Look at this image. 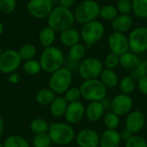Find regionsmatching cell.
I'll list each match as a JSON object with an SVG mask.
<instances>
[{
  "mask_svg": "<svg viewBox=\"0 0 147 147\" xmlns=\"http://www.w3.org/2000/svg\"><path fill=\"white\" fill-rule=\"evenodd\" d=\"M75 22L74 13L71 9L60 5L55 6L47 17V26L59 33L72 28Z\"/></svg>",
  "mask_w": 147,
  "mask_h": 147,
  "instance_id": "6da1fadb",
  "label": "cell"
},
{
  "mask_svg": "<svg viewBox=\"0 0 147 147\" xmlns=\"http://www.w3.org/2000/svg\"><path fill=\"white\" fill-rule=\"evenodd\" d=\"M39 61L42 71L46 73L51 74L64 67L65 58L60 48L55 46H52L44 48Z\"/></svg>",
  "mask_w": 147,
  "mask_h": 147,
  "instance_id": "7a4b0ae2",
  "label": "cell"
},
{
  "mask_svg": "<svg viewBox=\"0 0 147 147\" xmlns=\"http://www.w3.org/2000/svg\"><path fill=\"white\" fill-rule=\"evenodd\" d=\"M53 144L64 146L75 140L76 132L67 122H54L49 125L47 132Z\"/></svg>",
  "mask_w": 147,
  "mask_h": 147,
  "instance_id": "3957f363",
  "label": "cell"
},
{
  "mask_svg": "<svg viewBox=\"0 0 147 147\" xmlns=\"http://www.w3.org/2000/svg\"><path fill=\"white\" fill-rule=\"evenodd\" d=\"M79 89L82 97L89 102H102L107 97L108 89L99 78L84 80Z\"/></svg>",
  "mask_w": 147,
  "mask_h": 147,
  "instance_id": "277c9868",
  "label": "cell"
},
{
  "mask_svg": "<svg viewBox=\"0 0 147 147\" xmlns=\"http://www.w3.org/2000/svg\"><path fill=\"white\" fill-rule=\"evenodd\" d=\"M72 79V72L64 66L51 73L48 80V85L56 95L61 96L64 95L65 92L71 86Z\"/></svg>",
  "mask_w": 147,
  "mask_h": 147,
  "instance_id": "5b68a950",
  "label": "cell"
},
{
  "mask_svg": "<svg viewBox=\"0 0 147 147\" xmlns=\"http://www.w3.org/2000/svg\"><path fill=\"white\" fill-rule=\"evenodd\" d=\"M105 34V27L102 22L94 20L83 25L80 30L81 40L84 42L86 48H90L99 42Z\"/></svg>",
  "mask_w": 147,
  "mask_h": 147,
  "instance_id": "8992f818",
  "label": "cell"
},
{
  "mask_svg": "<svg viewBox=\"0 0 147 147\" xmlns=\"http://www.w3.org/2000/svg\"><path fill=\"white\" fill-rule=\"evenodd\" d=\"M100 5L95 0H84L76 8L74 13L75 21L79 24H85L100 16Z\"/></svg>",
  "mask_w": 147,
  "mask_h": 147,
  "instance_id": "52a82bcc",
  "label": "cell"
},
{
  "mask_svg": "<svg viewBox=\"0 0 147 147\" xmlns=\"http://www.w3.org/2000/svg\"><path fill=\"white\" fill-rule=\"evenodd\" d=\"M103 63L96 57L84 58L80 61L78 72L80 78L84 80H90L99 78L103 71Z\"/></svg>",
  "mask_w": 147,
  "mask_h": 147,
  "instance_id": "ba28073f",
  "label": "cell"
},
{
  "mask_svg": "<svg viewBox=\"0 0 147 147\" xmlns=\"http://www.w3.org/2000/svg\"><path fill=\"white\" fill-rule=\"evenodd\" d=\"M22 63L18 51L7 49L0 55V72L9 75L17 71Z\"/></svg>",
  "mask_w": 147,
  "mask_h": 147,
  "instance_id": "9c48e42d",
  "label": "cell"
},
{
  "mask_svg": "<svg viewBox=\"0 0 147 147\" xmlns=\"http://www.w3.org/2000/svg\"><path fill=\"white\" fill-rule=\"evenodd\" d=\"M129 49L131 52L140 54L147 51V27L135 28L128 36Z\"/></svg>",
  "mask_w": 147,
  "mask_h": 147,
  "instance_id": "30bf717a",
  "label": "cell"
},
{
  "mask_svg": "<svg viewBox=\"0 0 147 147\" xmlns=\"http://www.w3.org/2000/svg\"><path fill=\"white\" fill-rule=\"evenodd\" d=\"M52 0H29L27 3V10L30 16L37 19L47 18L54 8Z\"/></svg>",
  "mask_w": 147,
  "mask_h": 147,
  "instance_id": "8fae6325",
  "label": "cell"
},
{
  "mask_svg": "<svg viewBox=\"0 0 147 147\" xmlns=\"http://www.w3.org/2000/svg\"><path fill=\"white\" fill-rule=\"evenodd\" d=\"M134 107V100L131 96L120 93L111 99L110 111L115 113L120 117L127 115Z\"/></svg>",
  "mask_w": 147,
  "mask_h": 147,
  "instance_id": "7c38bea8",
  "label": "cell"
},
{
  "mask_svg": "<svg viewBox=\"0 0 147 147\" xmlns=\"http://www.w3.org/2000/svg\"><path fill=\"white\" fill-rule=\"evenodd\" d=\"M108 43L110 52L119 56L130 51L128 37H127V35L123 33L113 32L109 36Z\"/></svg>",
  "mask_w": 147,
  "mask_h": 147,
  "instance_id": "4fadbf2b",
  "label": "cell"
},
{
  "mask_svg": "<svg viewBox=\"0 0 147 147\" xmlns=\"http://www.w3.org/2000/svg\"><path fill=\"white\" fill-rule=\"evenodd\" d=\"M75 142L78 147H98L100 134L94 129L84 128L76 134Z\"/></svg>",
  "mask_w": 147,
  "mask_h": 147,
  "instance_id": "5bb4252c",
  "label": "cell"
},
{
  "mask_svg": "<svg viewBox=\"0 0 147 147\" xmlns=\"http://www.w3.org/2000/svg\"><path fill=\"white\" fill-rule=\"evenodd\" d=\"M146 122V118L142 111L138 109L132 110L127 115H126L125 127L133 134H137L144 129Z\"/></svg>",
  "mask_w": 147,
  "mask_h": 147,
  "instance_id": "9a60e30c",
  "label": "cell"
},
{
  "mask_svg": "<svg viewBox=\"0 0 147 147\" xmlns=\"http://www.w3.org/2000/svg\"><path fill=\"white\" fill-rule=\"evenodd\" d=\"M65 121L70 125L79 123L85 117V106L81 101L68 103L64 115Z\"/></svg>",
  "mask_w": 147,
  "mask_h": 147,
  "instance_id": "2e32d148",
  "label": "cell"
},
{
  "mask_svg": "<svg viewBox=\"0 0 147 147\" xmlns=\"http://www.w3.org/2000/svg\"><path fill=\"white\" fill-rule=\"evenodd\" d=\"M106 109L102 102H90L85 107V117L90 122H97L102 119Z\"/></svg>",
  "mask_w": 147,
  "mask_h": 147,
  "instance_id": "e0dca14e",
  "label": "cell"
},
{
  "mask_svg": "<svg viewBox=\"0 0 147 147\" xmlns=\"http://www.w3.org/2000/svg\"><path fill=\"white\" fill-rule=\"evenodd\" d=\"M120 132L115 129H106L100 134L101 147H120L121 144Z\"/></svg>",
  "mask_w": 147,
  "mask_h": 147,
  "instance_id": "ac0fdd59",
  "label": "cell"
},
{
  "mask_svg": "<svg viewBox=\"0 0 147 147\" xmlns=\"http://www.w3.org/2000/svg\"><path fill=\"white\" fill-rule=\"evenodd\" d=\"M134 25V20L129 14H119L111 23L114 32L126 33L132 28Z\"/></svg>",
  "mask_w": 147,
  "mask_h": 147,
  "instance_id": "d6986e66",
  "label": "cell"
},
{
  "mask_svg": "<svg viewBox=\"0 0 147 147\" xmlns=\"http://www.w3.org/2000/svg\"><path fill=\"white\" fill-rule=\"evenodd\" d=\"M68 106V102L65 100L64 96H56L55 99L49 105L50 114L54 118L63 117L65 114Z\"/></svg>",
  "mask_w": 147,
  "mask_h": 147,
  "instance_id": "ffe728a7",
  "label": "cell"
},
{
  "mask_svg": "<svg viewBox=\"0 0 147 147\" xmlns=\"http://www.w3.org/2000/svg\"><path fill=\"white\" fill-rule=\"evenodd\" d=\"M59 40L65 47H71L80 42V40H81L80 32H78L77 29H75L73 28L65 29L60 33Z\"/></svg>",
  "mask_w": 147,
  "mask_h": 147,
  "instance_id": "44dd1931",
  "label": "cell"
},
{
  "mask_svg": "<svg viewBox=\"0 0 147 147\" xmlns=\"http://www.w3.org/2000/svg\"><path fill=\"white\" fill-rule=\"evenodd\" d=\"M140 61L141 59L140 58L139 54L131 51H128L120 56V65L126 70H134L140 65Z\"/></svg>",
  "mask_w": 147,
  "mask_h": 147,
  "instance_id": "7402d4cb",
  "label": "cell"
},
{
  "mask_svg": "<svg viewBox=\"0 0 147 147\" xmlns=\"http://www.w3.org/2000/svg\"><path fill=\"white\" fill-rule=\"evenodd\" d=\"M99 79L107 89H114L117 87L120 82V78L115 70H109L106 68H104L102 71Z\"/></svg>",
  "mask_w": 147,
  "mask_h": 147,
  "instance_id": "603a6c76",
  "label": "cell"
},
{
  "mask_svg": "<svg viewBox=\"0 0 147 147\" xmlns=\"http://www.w3.org/2000/svg\"><path fill=\"white\" fill-rule=\"evenodd\" d=\"M55 39H56V32L49 26H46L40 30L39 41L44 48L53 46Z\"/></svg>",
  "mask_w": 147,
  "mask_h": 147,
  "instance_id": "cb8c5ba5",
  "label": "cell"
},
{
  "mask_svg": "<svg viewBox=\"0 0 147 147\" xmlns=\"http://www.w3.org/2000/svg\"><path fill=\"white\" fill-rule=\"evenodd\" d=\"M118 86L121 93L131 96V94H133L137 89V81L130 75H127L120 79Z\"/></svg>",
  "mask_w": 147,
  "mask_h": 147,
  "instance_id": "d4e9b609",
  "label": "cell"
},
{
  "mask_svg": "<svg viewBox=\"0 0 147 147\" xmlns=\"http://www.w3.org/2000/svg\"><path fill=\"white\" fill-rule=\"evenodd\" d=\"M56 94L50 89L45 88L40 90L35 96V100L41 106H49L56 97Z\"/></svg>",
  "mask_w": 147,
  "mask_h": 147,
  "instance_id": "484cf974",
  "label": "cell"
},
{
  "mask_svg": "<svg viewBox=\"0 0 147 147\" xmlns=\"http://www.w3.org/2000/svg\"><path fill=\"white\" fill-rule=\"evenodd\" d=\"M86 46L82 43H78L69 48L68 51V59L73 61L80 62L82 61L86 54Z\"/></svg>",
  "mask_w": 147,
  "mask_h": 147,
  "instance_id": "4316f807",
  "label": "cell"
},
{
  "mask_svg": "<svg viewBox=\"0 0 147 147\" xmlns=\"http://www.w3.org/2000/svg\"><path fill=\"white\" fill-rule=\"evenodd\" d=\"M49 123L43 118H35L34 119L29 125V129L34 135L45 134L48 132Z\"/></svg>",
  "mask_w": 147,
  "mask_h": 147,
  "instance_id": "83f0119b",
  "label": "cell"
},
{
  "mask_svg": "<svg viewBox=\"0 0 147 147\" xmlns=\"http://www.w3.org/2000/svg\"><path fill=\"white\" fill-rule=\"evenodd\" d=\"M3 147H30L28 140L22 136L12 134L8 136L3 143Z\"/></svg>",
  "mask_w": 147,
  "mask_h": 147,
  "instance_id": "f1b7e54d",
  "label": "cell"
},
{
  "mask_svg": "<svg viewBox=\"0 0 147 147\" xmlns=\"http://www.w3.org/2000/svg\"><path fill=\"white\" fill-rule=\"evenodd\" d=\"M102 122L106 129H115L117 130L120 125V116L112 111L106 112L102 117Z\"/></svg>",
  "mask_w": 147,
  "mask_h": 147,
  "instance_id": "f546056e",
  "label": "cell"
},
{
  "mask_svg": "<svg viewBox=\"0 0 147 147\" xmlns=\"http://www.w3.org/2000/svg\"><path fill=\"white\" fill-rule=\"evenodd\" d=\"M18 53L22 60L27 61L29 59H33L35 57L37 53V49L34 45L28 43L20 47V49L18 50Z\"/></svg>",
  "mask_w": 147,
  "mask_h": 147,
  "instance_id": "4dcf8cb0",
  "label": "cell"
},
{
  "mask_svg": "<svg viewBox=\"0 0 147 147\" xmlns=\"http://www.w3.org/2000/svg\"><path fill=\"white\" fill-rule=\"evenodd\" d=\"M22 69H23V71L29 76L38 75L42 71L40 61L36 60L34 59L24 61L23 65H22Z\"/></svg>",
  "mask_w": 147,
  "mask_h": 147,
  "instance_id": "1f68e13d",
  "label": "cell"
},
{
  "mask_svg": "<svg viewBox=\"0 0 147 147\" xmlns=\"http://www.w3.org/2000/svg\"><path fill=\"white\" fill-rule=\"evenodd\" d=\"M134 14L142 19L147 18V0H132Z\"/></svg>",
  "mask_w": 147,
  "mask_h": 147,
  "instance_id": "d6a6232c",
  "label": "cell"
},
{
  "mask_svg": "<svg viewBox=\"0 0 147 147\" xmlns=\"http://www.w3.org/2000/svg\"><path fill=\"white\" fill-rule=\"evenodd\" d=\"M119 15L118 9L115 5L106 4L100 9V16L106 21H113Z\"/></svg>",
  "mask_w": 147,
  "mask_h": 147,
  "instance_id": "836d02e7",
  "label": "cell"
},
{
  "mask_svg": "<svg viewBox=\"0 0 147 147\" xmlns=\"http://www.w3.org/2000/svg\"><path fill=\"white\" fill-rule=\"evenodd\" d=\"M53 144L47 133L34 135L32 145L34 147H51Z\"/></svg>",
  "mask_w": 147,
  "mask_h": 147,
  "instance_id": "e575fe53",
  "label": "cell"
},
{
  "mask_svg": "<svg viewBox=\"0 0 147 147\" xmlns=\"http://www.w3.org/2000/svg\"><path fill=\"white\" fill-rule=\"evenodd\" d=\"M102 63L104 68L109 70H115L120 65V56L110 52L109 54H107Z\"/></svg>",
  "mask_w": 147,
  "mask_h": 147,
  "instance_id": "d590c367",
  "label": "cell"
},
{
  "mask_svg": "<svg viewBox=\"0 0 147 147\" xmlns=\"http://www.w3.org/2000/svg\"><path fill=\"white\" fill-rule=\"evenodd\" d=\"M130 76L136 81L147 76V59H141L140 65L133 71H131Z\"/></svg>",
  "mask_w": 147,
  "mask_h": 147,
  "instance_id": "8d00e7d4",
  "label": "cell"
},
{
  "mask_svg": "<svg viewBox=\"0 0 147 147\" xmlns=\"http://www.w3.org/2000/svg\"><path fill=\"white\" fill-rule=\"evenodd\" d=\"M64 97H65V100L68 102V103L80 101L79 99L82 97V96H81V91H80L79 87L71 86V87L65 92Z\"/></svg>",
  "mask_w": 147,
  "mask_h": 147,
  "instance_id": "74e56055",
  "label": "cell"
},
{
  "mask_svg": "<svg viewBox=\"0 0 147 147\" xmlns=\"http://www.w3.org/2000/svg\"><path fill=\"white\" fill-rule=\"evenodd\" d=\"M125 147H147V140L138 134H134L125 141Z\"/></svg>",
  "mask_w": 147,
  "mask_h": 147,
  "instance_id": "f35d334b",
  "label": "cell"
},
{
  "mask_svg": "<svg viewBox=\"0 0 147 147\" xmlns=\"http://www.w3.org/2000/svg\"><path fill=\"white\" fill-rule=\"evenodd\" d=\"M16 8V0H0V12L9 15Z\"/></svg>",
  "mask_w": 147,
  "mask_h": 147,
  "instance_id": "ab89813d",
  "label": "cell"
},
{
  "mask_svg": "<svg viewBox=\"0 0 147 147\" xmlns=\"http://www.w3.org/2000/svg\"><path fill=\"white\" fill-rule=\"evenodd\" d=\"M116 8L120 14H129L133 11L131 0H118L116 3Z\"/></svg>",
  "mask_w": 147,
  "mask_h": 147,
  "instance_id": "60d3db41",
  "label": "cell"
},
{
  "mask_svg": "<svg viewBox=\"0 0 147 147\" xmlns=\"http://www.w3.org/2000/svg\"><path fill=\"white\" fill-rule=\"evenodd\" d=\"M137 89L141 94L147 96V76L137 81Z\"/></svg>",
  "mask_w": 147,
  "mask_h": 147,
  "instance_id": "b9f144b4",
  "label": "cell"
},
{
  "mask_svg": "<svg viewBox=\"0 0 147 147\" xmlns=\"http://www.w3.org/2000/svg\"><path fill=\"white\" fill-rule=\"evenodd\" d=\"M79 63H80V62L73 61V60H71V59H67L65 61L64 66H65V68H67L69 71H71V72H73V71H78Z\"/></svg>",
  "mask_w": 147,
  "mask_h": 147,
  "instance_id": "7bdbcfd3",
  "label": "cell"
},
{
  "mask_svg": "<svg viewBox=\"0 0 147 147\" xmlns=\"http://www.w3.org/2000/svg\"><path fill=\"white\" fill-rule=\"evenodd\" d=\"M7 79H8V82L9 84H16L21 80V75L18 72L15 71V72H12V73L9 74Z\"/></svg>",
  "mask_w": 147,
  "mask_h": 147,
  "instance_id": "ee69618b",
  "label": "cell"
},
{
  "mask_svg": "<svg viewBox=\"0 0 147 147\" xmlns=\"http://www.w3.org/2000/svg\"><path fill=\"white\" fill-rule=\"evenodd\" d=\"M133 135H134V134H133L128 129H127L126 127L123 128V129L120 132V136H121V139L122 141H127V140H129Z\"/></svg>",
  "mask_w": 147,
  "mask_h": 147,
  "instance_id": "f6af8a7d",
  "label": "cell"
},
{
  "mask_svg": "<svg viewBox=\"0 0 147 147\" xmlns=\"http://www.w3.org/2000/svg\"><path fill=\"white\" fill-rule=\"evenodd\" d=\"M76 3V0H59V3L60 6H63L65 8L71 9Z\"/></svg>",
  "mask_w": 147,
  "mask_h": 147,
  "instance_id": "bcb514c9",
  "label": "cell"
},
{
  "mask_svg": "<svg viewBox=\"0 0 147 147\" xmlns=\"http://www.w3.org/2000/svg\"><path fill=\"white\" fill-rule=\"evenodd\" d=\"M4 129H5V127H4V121H3V118L0 116V139H1V138L3 137V135Z\"/></svg>",
  "mask_w": 147,
  "mask_h": 147,
  "instance_id": "7dc6e473",
  "label": "cell"
},
{
  "mask_svg": "<svg viewBox=\"0 0 147 147\" xmlns=\"http://www.w3.org/2000/svg\"><path fill=\"white\" fill-rule=\"evenodd\" d=\"M3 31H4V26H3V22L0 21V36L3 34Z\"/></svg>",
  "mask_w": 147,
  "mask_h": 147,
  "instance_id": "c3c4849f",
  "label": "cell"
},
{
  "mask_svg": "<svg viewBox=\"0 0 147 147\" xmlns=\"http://www.w3.org/2000/svg\"><path fill=\"white\" fill-rule=\"evenodd\" d=\"M52 1H53V3H59V0H52Z\"/></svg>",
  "mask_w": 147,
  "mask_h": 147,
  "instance_id": "681fc988",
  "label": "cell"
},
{
  "mask_svg": "<svg viewBox=\"0 0 147 147\" xmlns=\"http://www.w3.org/2000/svg\"><path fill=\"white\" fill-rule=\"evenodd\" d=\"M2 53H3V50H2V47H1V45H0V55H1Z\"/></svg>",
  "mask_w": 147,
  "mask_h": 147,
  "instance_id": "f907efd6",
  "label": "cell"
},
{
  "mask_svg": "<svg viewBox=\"0 0 147 147\" xmlns=\"http://www.w3.org/2000/svg\"><path fill=\"white\" fill-rule=\"evenodd\" d=\"M0 147H3V143H1V142H0Z\"/></svg>",
  "mask_w": 147,
  "mask_h": 147,
  "instance_id": "816d5d0a",
  "label": "cell"
},
{
  "mask_svg": "<svg viewBox=\"0 0 147 147\" xmlns=\"http://www.w3.org/2000/svg\"><path fill=\"white\" fill-rule=\"evenodd\" d=\"M98 147H101V146H98Z\"/></svg>",
  "mask_w": 147,
  "mask_h": 147,
  "instance_id": "f5cc1de1",
  "label": "cell"
}]
</instances>
